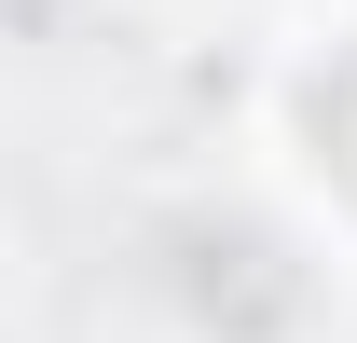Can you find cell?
<instances>
[{"label": "cell", "instance_id": "1", "mask_svg": "<svg viewBox=\"0 0 357 343\" xmlns=\"http://www.w3.org/2000/svg\"><path fill=\"white\" fill-rule=\"evenodd\" d=\"M303 151H316V165L357 192V42H344V55H330V69L303 83Z\"/></svg>", "mask_w": 357, "mask_h": 343}]
</instances>
